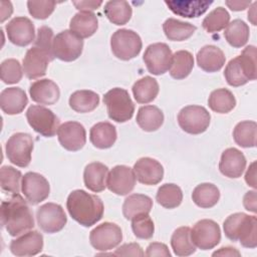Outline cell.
Masks as SVG:
<instances>
[{"instance_id":"d6a6232c","label":"cell","mask_w":257,"mask_h":257,"mask_svg":"<svg viewBox=\"0 0 257 257\" xmlns=\"http://www.w3.org/2000/svg\"><path fill=\"white\" fill-rule=\"evenodd\" d=\"M196 26L175 18L167 19L163 24V30L169 40L184 41L190 38L196 31Z\"/></svg>"},{"instance_id":"ffe728a7","label":"cell","mask_w":257,"mask_h":257,"mask_svg":"<svg viewBox=\"0 0 257 257\" xmlns=\"http://www.w3.org/2000/svg\"><path fill=\"white\" fill-rule=\"evenodd\" d=\"M133 170L136 179L140 183L148 186L159 184L164 177L163 166L157 160L148 157L138 160Z\"/></svg>"},{"instance_id":"e575fe53","label":"cell","mask_w":257,"mask_h":257,"mask_svg":"<svg viewBox=\"0 0 257 257\" xmlns=\"http://www.w3.org/2000/svg\"><path fill=\"white\" fill-rule=\"evenodd\" d=\"M194 67V58L191 52L179 50L173 54L170 67V75L175 79H184Z\"/></svg>"},{"instance_id":"4316f807","label":"cell","mask_w":257,"mask_h":257,"mask_svg":"<svg viewBox=\"0 0 257 257\" xmlns=\"http://www.w3.org/2000/svg\"><path fill=\"white\" fill-rule=\"evenodd\" d=\"M116 130L113 124L107 121L95 123L89 132L91 144L97 149H108L116 141Z\"/></svg>"},{"instance_id":"4dcf8cb0","label":"cell","mask_w":257,"mask_h":257,"mask_svg":"<svg viewBox=\"0 0 257 257\" xmlns=\"http://www.w3.org/2000/svg\"><path fill=\"white\" fill-rule=\"evenodd\" d=\"M152 208L153 200L149 196L143 194H133L124 200L122 205V214L125 219L132 220L139 214H149Z\"/></svg>"},{"instance_id":"277c9868","label":"cell","mask_w":257,"mask_h":257,"mask_svg":"<svg viewBox=\"0 0 257 257\" xmlns=\"http://www.w3.org/2000/svg\"><path fill=\"white\" fill-rule=\"evenodd\" d=\"M107 114L110 119L116 122H125L131 119L135 112V104L127 90L114 87L108 90L103 96Z\"/></svg>"},{"instance_id":"9f6ffc18","label":"cell","mask_w":257,"mask_h":257,"mask_svg":"<svg viewBox=\"0 0 257 257\" xmlns=\"http://www.w3.org/2000/svg\"><path fill=\"white\" fill-rule=\"evenodd\" d=\"M1 5V22H4L7 18H9L13 12V7L10 1H1L0 2Z\"/></svg>"},{"instance_id":"816d5d0a","label":"cell","mask_w":257,"mask_h":257,"mask_svg":"<svg viewBox=\"0 0 257 257\" xmlns=\"http://www.w3.org/2000/svg\"><path fill=\"white\" fill-rule=\"evenodd\" d=\"M146 256L148 257H154V256H164V257H170L171 253L164 243L159 242H153L151 243L146 251Z\"/></svg>"},{"instance_id":"52a82bcc","label":"cell","mask_w":257,"mask_h":257,"mask_svg":"<svg viewBox=\"0 0 257 257\" xmlns=\"http://www.w3.org/2000/svg\"><path fill=\"white\" fill-rule=\"evenodd\" d=\"M210 119L211 115L209 111L201 105L185 106L178 114V123L180 127L190 135L204 133L209 127Z\"/></svg>"},{"instance_id":"d6986e66","label":"cell","mask_w":257,"mask_h":257,"mask_svg":"<svg viewBox=\"0 0 257 257\" xmlns=\"http://www.w3.org/2000/svg\"><path fill=\"white\" fill-rule=\"evenodd\" d=\"M9 248L15 256H34L43 248V236L38 231H27L12 240Z\"/></svg>"},{"instance_id":"484cf974","label":"cell","mask_w":257,"mask_h":257,"mask_svg":"<svg viewBox=\"0 0 257 257\" xmlns=\"http://www.w3.org/2000/svg\"><path fill=\"white\" fill-rule=\"evenodd\" d=\"M108 168L99 162L88 164L83 172L85 187L94 193H99L106 188Z\"/></svg>"},{"instance_id":"ac0fdd59","label":"cell","mask_w":257,"mask_h":257,"mask_svg":"<svg viewBox=\"0 0 257 257\" xmlns=\"http://www.w3.org/2000/svg\"><path fill=\"white\" fill-rule=\"evenodd\" d=\"M7 37L17 46H27L35 39V29L32 21L27 17H15L5 26Z\"/></svg>"},{"instance_id":"7dc6e473","label":"cell","mask_w":257,"mask_h":257,"mask_svg":"<svg viewBox=\"0 0 257 257\" xmlns=\"http://www.w3.org/2000/svg\"><path fill=\"white\" fill-rule=\"evenodd\" d=\"M238 57L249 80L256 79V47L254 45L247 46Z\"/></svg>"},{"instance_id":"c3c4849f","label":"cell","mask_w":257,"mask_h":257,"mask_svg":"<svg viewBox=\"0 0 257 257\" xmlns=\"http://www.w3.org/2000/svg\"><path fill=\"white\" fill-rule=\"evenodd\" d=\"M55 1H27V8L32 17L35 19H46L54 11Z\"/></svg>"},{"instance_id":"680465c9","label":"cell","mask_w":257,"mask_h":257,"mask_svg":"<svg viewBox=\"0 0 257 257\" xmlns=\"http://www.w3.org/2000/svg\"><path fill=\"white\" fill-rule=\"evenodd\" d=\"M250 1H226V5L233 11H241L250 6Z\"/></svg>"},{"instance_id":"7bdbcfd3","label":"cell","mask_w":257,"mask_h":257,"mask_svg":"<svg viewBox=\"0 0 257 257\" xmlns=\"http://www.w3.org/2000/svg\"><path fill=\"white\" fill-rule=\"evenodd\" d=\"M0 181L2 190L12 194H19L21 185L20 181H22L20 171L11 166H3L0 169Z\"/></svg>"},{"instance_id":"30bf717a","label":"cell","mask_w":257,"mask_h":257,"mask_svg":"<svg viewBox=\"0 0 257 257\" xmlns=\"http://www.w3.org/2000/svg\"><path fill=\"white\" fill-rule=\"evenodd\" d=\"M172 57L173 54L169 45L163 42H158L147 47L143 59L150 73L161 75L170 69Z\"/></svg>"},{"instance_id":"ba28073f","label":"cell","mask_w":257,"mask_h":257,"mask_svg":"<svg viewBox=\"0 0 257 257\" xmlns=\"http://www.w3.org/2000/svg\"><path fill=\"white\" fill-rule=\"evenodd\" d=\"M29 125L43 137H53L59 127V118L52 110L41 105H31L26 111Z\"/></svg>"},{"instance_id":"db71d44e","label":"cell","mask_w":257,"mask_h":257,"mask_svg":"<svg viewBox=\"0 0 257 257\" xmlns=\"http://www.w3.org/2000/svg\"><path fill=\"white\" fill-rule=\"evenodd\" d=\"M243 205L246 210L256 213V191H249L245 194L243 198Z\"/></svg>"},{"instance_id":"60d3db41","label":"cell","mask_w":257,"mask_h":257,"mask_svg":"<svg viewBox=\"0 0 257 257\" xmlns=\"http://www.w3.org/2000/svg\"><path fill=\"white\" fill-rule=\"evenodd\" d=\"M156 200L162 207L174 209L182 203L183 193L181 188L175 184H164L158 189Z\"/></svg>"},{"instance_id":"9c48e42d","label":"cell","mask_w":257,"mask_h":257,"mask_svg":"<svg viewBox=\"0 0 257 257\" xmlns=\"http://www.w3.org/2000/svg\"><path fill=\"white\" fill-rule=\"evenodd\" d=\"M83 48V40L71 30H64L54 36L52 50L54 57L62 61H73L77 59Z\"/></svg>"},{"instance_id":"d4e9b609","label":"cell","mask_w":257,"mask_h":257,"mask_svg":"<svg viewBox=\"0 0 257 257\" xmlns=\"http://www.w3.org/2000/svg\"><path fill=\"white\" fill-rule=\"evenodd\" d=\"M224 52L215 45H205L197 53L198 66L206 72H216L225 64Z\"/></svg>"},{"instance_id":"6da1fadb","label":"cell","mask_w":257,"mask_h":257,"mask_svg":"<svg viewBox=\"0 0 257 257\" xmlns=\"http://www.w3.org/2000/svg\"><path fill=\"white\" fill-rule=\"evenodd\" d=\"M66 208L70 217L84 227L96 224L104 211L101 199L83 190H74L69 194Z\"/></svg>"},{"instance_id":"8992f818","label":"cell","mask_w":257,"mask_h":257,"mask_svg":"<svg viewBox=\"0 0 257 257\" xmlns=\"http://www.w3.org/2000/svg\"><path fill=\"white\" fill-rule=\"evenodd\" d=\"M33 145V139L29 134L16 133L6 143V156L13 165L25 168L30 164Z\"/></svg>"},{"instance_id":"ab89813d","label":"cell","mask_w":257,"mask_h":257,"mask_svg":"<svg viewBox=\"0 0 257 257\" xmlns=\"http://www.w3.org/2000/svg\"><path fill=\"white\" fill-rule=\"evenodd\" d=\"M257 124L253 120L238 122L233 131L235 143L242 148H254L256 146Z\"/></svg>"},{"instance_id":"8d00e7d4","label":"cell","mask_w":257,"mask_h":257,"mask_svg":"<svg viewBox=\"0 0 257 257\" xmlns=\"http://www.w3.org/2000/svg\"><path fill=\"white\" fill-rule=\"evenodd\" d=\"M249 26L241 19H235L230 22L224 32L227 42L235 48L244 46L249 39Z\"/></svg>"},{"instance_id":"6f0895ef","label":"cell","mask_w":257,"mask_h":257,"mask_svg":"<svg viewBox=\"0 0 257 257\" xmlns=\"http://www.w3.org/2000/svg\"><path fill=\"white\" fill-rule=\"evenodd\" d=\"M213 256H240V252L233 247H222L218 251H215Z\"/></svg>"},{"instance_id":"7c38bea8","label":"cell","mask_w":257,"mask_h":257,"mask_svg":"<svg viewBox=\"0 0 257 257\" xmlns=\"http://www.w3.org/2000/svg\"><path fill=\"white\" fill-rule=\"evenodd\" d=\"M36 220L39 228L49 234L62 230L67 222L62 207L55 203H46L36 211Z\"/></svg>"},{"instance_id":"836d02e7","label":"cell","mask_w":257,"mask_h":257,"mask_svg":"<svg viewBox=\"0 0 257 257\" xmlns=\"http://www.w3.org/2000/svg\"><path fill=\"white\" fill-rule=\"evenodd\" d=\"M132 89L137 102L149 103L157 97L159 93V83L157 79L152 76H145L137 80Z\"/></svg>"},{"instance_id":"d590c367","label":"cell","mask_w":257,"mask_h":257,"mask_svg":"<svg viewBox=\"0 0 257 257\" xmlns=\"http://www.w3.org/2000/svg\"><path fill=\"white\" fill-rule=\"evenodd\" d=\"M192 199L200 208H211L218 203L220 199V191L213 184L203 183L194 189Z\"/></svg>"},{"instance_id":"603a6c76","label":"cell","mask_w":257,"mask_h":257,"mask_svg":"<svg viewBox=\"0 0 257 257\" xmlns=\"http://www.w3.org/2000/svg\"><path fill=\"white\" fill-rule=\"evenodd\" d=\"M165 4L176 15L185 18H196L203 15L213 1L207 0H176L165 1Z\"/></svg>"},{"instance_id":"f5cc1de1","label":"cell","mask_w":257,"mask_h":257,"mask_svg":"<svg viewBox=\"0 0 257 257\" xmlns=\"http://www.w3.org/2000/svg\"><path fill=\"white\" fill-rule=\"evenodd\" d=\"M72 4L80 12H91V11L97 9L102 4V1L80 0V1H72Z\"/></svg>"},{"instance_id":"f35d334b","label":"cell","mask_w":257,"mask_h":257,"mask_svg":"<svg viewBox=\"0 0 257 257\" xmlns=\"http://www.w3.org/2000/svg\"><path fill=\"white\" fill-rule=\"evenodd\" d=\"M209 107L218 113H228L236 105L234 94L227 88H218L211 92L208 99Z\"/></svg>"},{"instance_id":"3957f363","label":"cell","mask_w":257,"mask_h":257,"mask_svg":"<svg viewBox=\"0 0 257 257\" xmlns=\"http://www.w3.org/2000/svg\"><path fill=\"white\" fill-rule=\"evenodd\" d=\"M226 237L232 241H239L243 247L257 246V219L245 213L230 215L223 224Z\"/></svg>"},{"instance_id":"b9f144b4","label":"cell","mask_w":257,"mask_h":257,"mask_svg":"<svg viewBox=\"0 0 257 257\" xmlns=\"http://www.w3.org/2000/svg\"><path fill=\"white\" fill-rule=\"evenodd\" d=\"M229 21L230 14L228 11L223 7H217L204 18L202 26L207 32L214 33L227 27Z\"/></svg>"},{"instance_id":"4fadbf2b","label":"cell","mask_w":257,"mask_h":257,"mask_svg":"<svg viewBox=\"0 0 257 257\" xmlns=\"http://www.w3.org/2000/svg\"><path fill=\"white\" fill-rule=\"evenodd\" d=\"M122 240L121 229L114 223L104 222L91 230L89 241L98 251H107L115 248Z\"/></svg>"},{"instance_id":"5b68a950","label":"cell","mask_w":257,"mask_h":257,"mask_svg":"<svg viewBox=\"0 0 257 257\" xmlns=\"http://www.w3.org/2000/svg\"><path fill=\"white\" fill-rule=\"evenodd\" d=\"M142 39L140 35L131 29L116 30L110 39L111 51L115 57L121 60L135 58L142 50Z\"/></svg>"},{"instance_id":"f6af8a7d","label":"cell","mask_w":257,"mask_h":257,"mask_svg":"<svg viewBox=\"0 0 257 257\" xmlns=\"http://www.w3.org/2000/svg\"><path fill=\"white\" fill-rule=\"evenodd\" d=\"M132 229L137 238L147 240L153 237L155 226L149 214L142 213L132 219Z\"/></svg>"},{"instance_id":"7402d4cb","label":"cell","mask_w":257,"mask_h":257,"mask_svg":"<svg viewBox=\"0 0 257 257\" xmlns=\"http://www.w3.org/2000/svg\"><path fill=\"white\" fill-rule=\"evenodd\" d=\"M246 168L244 155L235 148L226 149L221 156L219 163L220 172L228 178H239Z\"/></svg>"},{"instance_id":"f546056e","label":"cell","mask_w":257,"mask_h":257,"mask_svg":"<svg viewBox=\"0 0 257 257\" xmlns=\"http://www.w3.org/2000/svg\"><path fill=\"white\" fill-rule=\"evenodd\" d=\"M99 103V95L87 89L74 91L69 97L70 107L79 113L90 112L97 107Z\"/></svg>"},{"instance_id":"1f68e13d","label":"cell","mask_w":257,"mask_h":257,"mask_svg":"<svg viewBox=\"0 0 257 257\" xmlns=\"http://www.w3.org/2000/svg\"><path fill=\"white\" fill-rule=\"evenodd\" d=\"M171 246L177 256H190L196 251V246L191 239V229L183 226L176 229L171 238Z\"/></svg>"},{"instance_id":"2e32d148","label":"cell","mask_w":257,"mask_h":257,"mask_svg":"<svg viewBox=\"0 0 257 257\" xmlns=\"http://www.w3.org/2000/svg\"><path fill=\"white\" fill-rule=\"evenodd\" d=\"M54 58L45 50L33 46L29 48L23 58V72L29 79L44 76L48 63Z\"/></svg>"},{"instance_id":"11a10c76","label":"cell","mask_w":257,"mask_h":257,"mask_svg":"<svg viewBox=\"0 0 257 257\" xmlns=\"http://www.w3.org/2000/svg\"><path fill=\"white\" fill-rule=\"evenodd\" d=\"M256 163L253 162L250 166L249 169L247 170L245 174V181L248 184V186L253 187L254 189L256 188V169H255Z\"/></svg>"},{"instance_id":"5bb4252c","label":"cell","mask_w":257,"mask_h":257,"mask_svg":"<svg viewBox=\"0 0 257 257\" xmlns=\"http://www.w3.org/2000/svg\"><path fill=\"white\" fill-rule=\"evenodd\" d=\"M21 191L31 205H37L49 196L50 187L48 181L42 175L28 172L22 177Z\"/></svg>"},{"instance_id":"7a4b0ae2","label":"cell","mask_w":257,"mask_h":257,"mask_svg":"<svg viewBox=\"0 0 257 257\" xmlns=\"http://www.w3.org/2000/svg\"><path fill=\"white\" fill-rule=\"evenodd\" d=\"M1 224L11 236H19L34 227L33 214L26 201L19 195L1 203Z\"/></svg>"},{"instance_id":"e0dca14e","label":"cell","mask_w":257,"mask_h":257,"mask_svg":"<svg viewBox=\"0 0 257 257\" xmlns=\"http://www.w3.org/2000/svg\"><path fill=\"white\" fill-rule=\"evenodd\" d=\"M57 137L60 145L70 152L79 151L86 142L85 128L77 121L63 122L58 127Z\"/></svg>"},{"instance_id":"f907efd6","label":"cell","mask_w":257,"mask_h":257,"mask_svg":"<svg viewBox=\"0 0 257 257\" xmlns=\"http://www.w3.org/2000/svg\"><path fill=\"white\" fill-rule=\"evenodd\" d=\"M113 255L116 256H144L145 253L138 243H126L115 249Z\"/></svg>"},{"instance_id":"44dd1931","label":"cell","mask_w":257,"mask_h":257,"mask_svg":"<svg viewBox=\"0 0 257 257\" xmlns=\"http://www.w3.org/2000/svg\"><path fill=\"white\" fill-rule=\"evenodd\" d=\"M29 94L34 102L39 104L51 105L57 102L60 96L58 85L51 79H39L31 83Z\"/></svg>"},{"instance_id":"681fc988","label":"cell","mask_w":257,"mask_h":257,"mask_svg":"<svg viewBox=\"0 0 257 257\" xmlns=\"http://www.w3.org/2000/svg\"><path fill=\"white\" fill-rule=\"evenodd\" d=\"M53 30L48 26H41L37 30V36L34 40V45L36 47H39L49 54L53 55L52 50V44H53ZM54 56V55H53Z\"/></svg>"},{"instance_id":"cb8c5ba5","label":"cell","mask_w":257,"mask_h":257,"mask_svg":"<svg viewBox=\"0 0 257 257\" xmlns=\"http://www.w3.org/2000/svg\"><path fill=\"white\" fill-rule=\"evenodd\" d=\"M28 103L25 91L20 87H8L0 93V106L6 114L22 112Z\"/></svg>"},{"instance_id":"bcb514c9","label":"cell","mask_w":257,"mask_h":257,"mask_svg":"<svg viewBox=\"0 0 257 257\" xmlns=\"http://www.w3.org/2000/svg\"><path fill=\"white\" fill-rule=\"evenodd\" d=\"M22 75V67L17 59L9 58L1 63V79L4 83H17L21 80Z\"/></svg>"},{"instance_id":"9a60e30c","label":"cell","mask_w":257,"mask_h":257,"mask_svg":"<svg viewBox=\"0 0 257 257\" xmlns=\"http://www.w3.org/2000/svg\"><path fill=\"white\" fill-rule=\"evenodd\" d=\"M136 175L132 168L118 165L113 167L106 179V187L116 195L124 196L131 193L136 186Z\"/></svg>"},{"instance_id":"f1b7e54d","label":"cell","mask_w":257,"mask_h":257,"mask_svg":"<svg viewBox=\"0 0 257 257\" xmlns=\"http://www.w3.org/2000/svg\"><path fill=\"white\" fill-rule=\"evenodd\" d=\"M164 122L163 111L155 105L141 106L137 114V123L145 132H155Z\"/></svg>"},{"instance_id":"91938a15","label":"cell","mask_w":257,"mask_h":257,"mask_svg":"<svg viewBox=\"0 0 257 257\" xmlns=\"http://www.w3.org/2000/svg\"><path fill=\"white\" fill-rule=\"evenodd\" d=\"M256 5H257V3H256V2H254V3L252 4V6H251V11H249V12H248V19L252 22V24H253V25H256V21L254 20V18H255V16H256V13H255Z\"/></svg>"},{"instance_id":"83f0119b","label":"cell","mask_w":257,"mask_h":257,"mask_svg":"<svg viewBox=\"0 0 257 257\" xmlns=\"http://www.w3.org/2000/svg\"><path fill=\"white\" fill-rule=\"evenodd\" d=\"M98 21L92 12H78L70 20L69 28L78 37L88 38L96 32Z\"/></svg>"},{"instance_id":"ee69618b","label":"cell","mask_w":257,"mask_h":257,"mask_svg":"<svg viewBox=\"0 0 257 257\" xmlns=\"http://www.w3.org/2000/svg\"><path fill=\"white\" fill-rule=\"evenodd\" d=\"M224 76L227 80V83L235 87L244 85L248 81H250L240 63L238 56H236L228 62V64L225 67Z\"/></svg>"},{"instance_id":"74e56055","label":"cell","mask_w":257,"mask_h":257,"mask_svg":"<svg viewBox=\"0 0 257 257\" xmlns=\"http://www.w3.org/2000/svg\"><path fill=\"white\" fill-rule=\"evenodd\" d=\"M104 14L107 19L115 25H124L132 17V7L128 2L120 1H107L104 5Z\"/></svg>"},{"instance_id":"8fae6325","label":"cell","mask_w":257,"mask_h":257,"mask_svg":"<svg viewBox=\"0 0 257 257\" xmlns=\"http://www.w3.org/2000/svg\"><path fill=\"white\" fill-rule=\"evenodd\" d=\"M191 239L194 245L201 250L213 249L221 241L220 227L213 220H200L191 230Z\"/></svg>"}]
</instances>
